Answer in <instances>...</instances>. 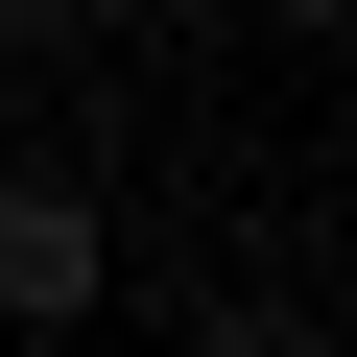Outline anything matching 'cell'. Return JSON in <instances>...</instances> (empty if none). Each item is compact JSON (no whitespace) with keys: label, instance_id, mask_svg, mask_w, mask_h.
Here are the masks:
<instances>
[{"label":"cell","instance_id":"3957f363","mask_svg":"<svg viewBox=\"0 0 357 357\" xmlns=\"http://www.w3.org/2000/svg\"><path fill=\"white\" fill-rule=\"evenodd\" d=\"M310 333H333V310H286V286H215V310L167 333V357H310Z\"/></svg>","mask_w":357,"mask_h":357},{"label":"cell","instance_id":"8992f818","mask_svg":"<svg viewBox=\"0 0 357 357\" xmlns=\"http://www.w3.org/2000/svg\"><path fill=\"white\" fill-rule=\"evenodd\" d=\"M310 357H357V333H310Z\"/></svg>","mask_w":357,"mask_h":357},{"label":"cell","instance_id":"7a4b0ae2","mask_svg":"<svg viewBox=\"0 0 357 357\" xmlns=\"http://www.w3.org/2000/svg\"><path fill=\"white\" fill-rule=\"evenodd\" d=\"M119 24H143V0H0V72H96Z\"/></svg>","mask_w":357,"mask_h":357},{"label":"cell","instance_id":"6da1fadb","mask_svg":"<svg viewBox=\"0 0 357 357\" xmlns=\"http://www.w3.org/2000/svg\"><path fill=\"white\" fill-rule=\"evenodd\" d=\"M119 310V215L72 143H0V333H96Z\"/></svg>","mask_w":357,"mask_h":357},{"label":"cell","instance_id":"5b68a950","mask_svg":"<svg viewBox=\"0 0 357 357\" xmlns=\"http://www.w3.org/2000/svg\"><path fill=\"white\" fill-rule=\"evenodd\" d=\"M0 357H48V333H0Z\"/></svg>","mask_w":357,"mask_h":357},{"label":"cell","instance_id":"277c9868","mask_svg":"<svg viewBox=\"0 0 357 357\" xmlns=\"http://www.w3.org/2000/svg\"><path fill=\"white\" fill-rule=\"evenodd\" d=\"M238 24H286V48H333V24H357V0H238Z\"/></svg>","mask_w":357,"mask_h":357}]
</instances>
